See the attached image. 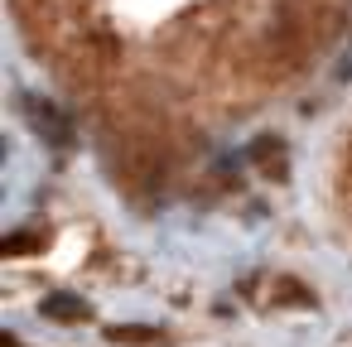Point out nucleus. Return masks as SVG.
<instances>
[{
    "mask_svg": "<svg viewBox=\"0 0 352 347\" xmlns=\"http://www.w3.org/2000/svg\"><path fill=\"white\" fill-rule=\"evenodd\" d=\"M251 159H256V169H261L265 179H275V183H285V179H289V159H285V145H280L275 135L256 140V145H251Z\"/></svg>",
    "mask_w": 352,
    "mask_h": 347,
    "instance_id": "f257e3e1",
    "label": "nucleus"
},
{
    "mask_svg": "<svg viewBox=\"0 0 352 347\" xmlns=\"http://www.w3.org/2000/svg\"><path fill=\"white\" fill-rule=\"evenodd\" d=\"M44 318L49 323H87L92 318V309H87V299H78V294H49L44 299Z\"/></svg>",
    "mask_w": 352,
    "mask_h": 347,
    "instance_id": "f03ea898",
    "label": "nucleus"
},
{
    "mask_svg": "<svg viewBox=\"0 0 352 347\" xmlns=\"http://www.w3.org/2000/svg\"><path fill=\"white\" fill-rule=\"evenodd\" d=\"M30 121L54 140V145H68V121L58 116V107H49L44 97H30Z\"/></svg>",
    "mask_w": 352,
    "mask_h": 347,
    "instance_id": "7ed1b4c3",
    "label": "nucleus"
},
{
    "mask_svg": "<svg viewBox=\"0 0 352 347\" xmlns=\"http://www.w3.org/2000/svg\"><path fill=\"white\" fill-rule=\"evenodd\" d=\"M107 342H160V328H150V323H116V328H107Z\"/></svg>",
    "mask_w": 352,
    "mask_h": 347,
    "instance_id": "20e7f679",
    "label": "nucleus"
},
{
    "mask_svg": "<svg viewBox=\"0 0 352 347\" xmlns=\"http://www.w3.org/2000/svg\"><path fill=\"white\" fill-rule=\"evenodd\" d=\"M39 246H44L39 232H15V236H6V256H30V251H39Z\"/></svg>",
    "mask_w": 352,
    "mask_h": 347,
    "instance_id": "39448f33",
    "label": "nucleus"
},
{
    "mask_svg": "<svg viewBox=\"0 0 352 347\" xmlns=\"http://www.w3.org/2000/svg\"><path fill=\"white\" fill-rule=\"evenodd\" d=\"M275 299H280V304H304V309L314 304V294H309L299 280H280V284H275Z\"/></svg>",
    "mask_w": 352,
    "mask_h": 347,
    "instance_id": "423d86ee",
    "label": "nucleus"
},
{
    "mask_svg": "<svg viewBox=\"0 0 352 347\" xmlns=\"http://www.w3.org/2000/svg\"><path fill=\"white\" fill-rule=\"evenodd\" d=\"M0 347H20V342H15V333H6V337H0Z\"/></svg>",
    "mask_w": 352,
    "mask_h": 347,
    "instance_id": "0eeeda50",
    "label": "nucleus"
}]
</instances>
